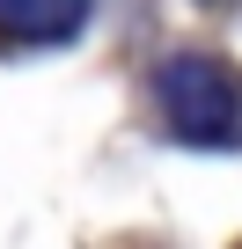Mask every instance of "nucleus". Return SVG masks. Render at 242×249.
I'll use <instances>...</instances> for the list:
<instances>
[{
  "instance_id": "obj_1",
  "label": "nucleus",
  "mask_w": 242,
  "mask_h": 249,
  "mask_svg": "<svg viewBox=\"0 0 242 249\" xmlns=\"http://www.w3.org/2000/svg\"><path fill=\"white\" fill-rule=\"evenodd\" d=\"M162 117L184 147H242V73L213 52H176L154 73Z\"/></svg>"
},
{
  "instance_id": "obj_2",
  "label": "nucleus",
  "mask_w": 242,
  "mask_h": 249,
  "mask_svg": "<svg viewBox=\"0 0 242 249\" xmlns=\"http://www.w3.org/2000/svg\"><path fill=\"white\" fill-rule=\"evenodd\" d=\"M88 22V0H0V37L8 44H66Z\"/></svg>"
}]
</instances>
